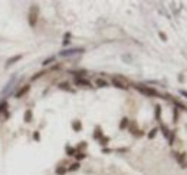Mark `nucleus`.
<instances>
[{
	"mask_svg": "<svg viewBox=\"0 0 187 175\" xmlns=\"http://www.w3.org/2000/svg\"><path fill=\"white\" fill-rule=\"evenodd\" d=\"M158 36H160V38H161V39H163L164 42H167V36H166V35H164L163 32H160V33H158Z\"/></svg>",
	"mask_w": 187,
	"mask_h": 175,
	"instance_id": "b1692460",
	"label": "nucleus"
},
{
	"mask_svg": "<svg viewBox=\"0 0 187 175\" xmlns=\"http://www.w3.org/2000/svg\"><path fill=\"white\" fill-rule=\"evenodd\" d=\"M6 108H7V102H1V103H0V113H1L3 111H6Z\"/></svg>",
	"mask_w": 187,
	"mask_h": 175,
	"instance_id": "4be33fe9",
	"label": "nucleus"
},
{
	"mask_svg": "<svg viewBox=\"0 0 187 175\" xmlns=\"http://www.w3.org/2000/svg\"><path fill=\"white\" fill-rule=\"evenodd\" d=\"M179 119V113H177V109H174V122H177Z\"/></svg>",
	"mask_w": 187,
	"mask_h": 175,
	"instance_id": "a878e982",
	"label": "nucleus"
},
{
	"mask_svg": "<svg viewBox=\"0 0 187 175\" xmlns=\"http://www.w3.org/2000/svg\"><path fill=\"white\" fill-rule=\"evenodd\" d=\"M141 93H144V95H148V96H160V93L155 90V89H152V88H147V86H141V85H138V86H135Z\"/></svg>",
	"mask_w": 187,
	"mask_h": 175,
	"instance_id": "f03ea898",
	"label": "nucleus"
},
{
	"mask_svg": "<svg viewBox=\"0 0 187 175\" xmlns=\"http://www.w3.org/2000/svg\"><path fill=\"white\" fill-rule=\"evenodd\" d=\"M59 88L63 89V90H69V83L68 82H62V83H59Z\"/></svg>",
	"mask_w": 187,
	"mask_h": 175,
	"instance_id": "6ab92c4d",
	"label": "nucleus"
},
{
	"mask_svg": "<svg viewBox=\"0 0 187 175\" xmlns=\"http://www.w3.org/2000/svg\"><path fill=\"white\" fill-rule=\"evenodd\" d=\"M66 154H68V155H75V154H76V149H75V148H71V146H66Z\"/></svg>",
	"mask_w": 187,
	"mask_h": 175,
	"instance_id": "a211bd4d",
	"label": "nucleus"
},
{
	"mask_svg": "<svg viewBox=\"0 0 187 175\" xmlns=\"http://www.w3.org/2000/svg\"><path fill=\"white\" fill-rule=\"evenodd\" d=\"M37 19H39V9L37 6H32L30 10H29V16H28V20H29V25L32 27H35L37 23Z\"/></svg>",
	"mask_w": 187,
	"mask_h": 175,
	"instance_id": "f257e3e1",
	"label": "nucleus"
},
{
	"mask_svg": "<svg viewBox=\"0 0 187 175\" xmlns=\"http://www.w3.org/2000/svg\"><path fill=\"white\" fill-rule=\"evenodd\" d=\"M72 128H74V131L79 132L82 129V124H81L79 121H74V122H72Z\"/></svg>",
	"mask_w": 187,
	"mask_h": 175,
	"instance_id": "9d476101",
	"label": "nucleus"
},
{
	"mask_svg": "<svg viewBox=\"0 0 187 175\" xmlns=\"http://www.w3.org/2000/svg\"><path fill=\"white\" fill-rule=\"evenodd\" d=\"M128 124H130L128 119H127V118H122L121 122H119V129H125V128L128 126Z\"/></svg>",
	"mask_w": 187,
	"mask_h": 175,
	"instance_id": "9b49d317",
	"label": "nucleus"
},
{
	"mask_svg": "<svg viewBox=\"0 0 187 175\" xmlns=\"http://www.w3.org/2000/svg\"><path fill=\"white\" fill-rule=\"evenodd\" d=\"M75 83L79 85V86L91 88V82H89V81H85V79H82V78H76V79H75Z\"/></svg>",
	"mask_w": 187,
	"mask_h": 175,
	"instance_id": "0eeeda50",
	"label": "nucleus"
},
{
	"mask_svg": "<svg viewBox=\"0 0 187 175\" xmlns=\"http://www.w3.org/2000/svg\"><path fill=\"white\" fill-rule=\"evenodd\" d=\"M180 93H181L183 96H186V98H187V92H186V90H180Z\"/></svg>",
	"mask_w": 187,
	"mask_h": 175,
	"instance_id": "bb28decb",
	"label": "nucleus"
},
{
	"mask_svg": "<svg viewBox=\"0 0 187 175\" xmlns=\"http://www.w3.org/2000/svg\"><path fill=\"white\" fill-rule=\"evenodd\" d=\"M22 59V55H16V56H12L10 59H7V62H6V68H10L13 63H16V62H19Z\"/></svg>",
	"mask_w": 187,
	"mask_h": 175,
	"instance_id": "20e7f679",
	"label": "nucleus"
},
{
	"mask_svg": "<svg viewBox=\"0 0 187 175\" xmlns=\"http://www.w3.org/2000/svg\"><path fill=\"white\" fill-rule=\"evenodd\" d=\"M29 90H30V85H25V86L22 88L19 92H16V98H17V99H20V98H22V96H25Z\"/></svg>",
	"mask_w": 187,
	"mask_h": 175,
	"instance_id": "39448f33",
	"label": "nucleus"
},
{
	"mask_svg": "<svg viewBox=\"0 0 187 175\" xmlns=\"http://www.w3.org/2000/svg\"><path fill=\"white\" fill-rule=\"evenodd\" d=\"M160 116H161V106L160 105H155V118L160 119Z\"/></svg>",
	"mask_w": 187,
	"mask_h": 175,
	"instance_id": "f3484780",
	"label": "nucleus"
},
{
	"mask_svg": "<svg viewBox=\"0 0 187 175\" xmlns=\"http://www.w3.org/2000/svg\"><path fill=\"white\" fill-rule=\"evenodd\" d=\"M42 75H45V72H39V73H36V75H35V76L32 78V81H36V79H39V78H40Z\"/></svg>",
	"mask_w": 187,
	"mask_h": 175,
	"instance_id": "5701e85b",
	"label": "nucleus"
},
{
	"mask_svg": "<svg viewBox=\"0 0 187 175\" xmlns=\"http://www.w3.org/2000/svg\"><path fill=\"white\" fill-rule=\"evenodd\" d=\"M69 38H71V35H69V33H66V38H65V40L62 42L63 46H68V44H69Z\"/></svg>",
	"mask_w": 187,
	"mask_h": 175,
	"instance_id": "412c9836",
	"label": "nucleus"
},
{
	"mask_svg": "<svg viewBox=\"0 0 187 175\" xmlns=\"http://www.w3.org/2000/svg\"><path fill=\"white\" fill-rule=\"evenodd\" d=\"M108 141H110V138H101V144H102V145L108 144Z\"/></svg>",
	"mask_w": 187,
	"mask_h": 175,
	"instance_id": "393cba45",
	"label": "nucleus"
},
{
	"mask_svg": "<svg viewBox=\"0 0 187 175\" xmlns=\"http://www.w3.org/2000/svg\"><path fill=\"white\" fill-rule=\"evenodd\" d=\"M35 139L39 141V132H35Z\"/></svg>",
	"mask_w": 187,
	"mask_h": 175,
	"instance_id": "cd10ccee",
	"label": "nucleus"
},
{
	"mask_svg": "<svg viewBox=\"0 0 187 175\" xmlns=\"http://www.w3.org/2000/svg\"><path fill=\"white\" fill-rule=\"evenodd\" d=\"M112 85H114L115 88H118V89H128L127 85H125L124 82H121L118 78H112Z\"/></svg>",
	"mask_w": 187,
	"mask_h": 175,
	"instance_id": "423d86ee",
	"label": "nucleus"
},
{
	"mask_svg": "<svg viewBox=\"0 0 187 175\" xmlns=\"http://www.w3.org/2000/svg\"><path fill=\"white\" fill-rule=\"evenodd\" d=\"M52 62H55V56H50V57H48L46 60H43L42 66H48V65H49V63H52Z\"/></svg>",
	"mask_w": 187,
	"mask_h": 175,
	"instance_id": "4468645a",
	"label": "nucleus"
},
{
	"mask_svg": "<svg viewBox=\"0 0 187 175\" xmlns=\"http://www.w3.org/2000/svg\"><path fill=\"white\" fill-rule=\"evenodd\" d=\"M32 118H33V113H32V111H30V109H28V111L25 112V116H23V122L29 124V122L32 121Z\"/></svg>",
	"mask_w": 187,
	"mask_h": 175,
	"instance_id": "6e6552de",
	"label": "nucleus"
},
{
	"mask_svg": "<svg viewBox=\"0 0 187 175\" xmlns=\"http://www.w3.org/2000/svg\"><path fill=\"white\" fill-rule=\"evenodd\" d=\"M82 52H83L82 47H74V49H65V50H62L59 55H61V56H72L75 53H82Z\"/></svg>",
	"mask_w": 187,
	"mask_h": 175,
	"instance_id": "7ed1b4c3",
	"label": "nucleus"
},
{
	"mask_svg": "<svg viewBox=\"0 0 187 175\" xmlns=\"http://www.w3.org/2000/svg\"><path fill=\"white\" fill-rule=\"evenodd\" d=\"M81 168V165H79V162H75V164H72L69 168H68V171H78Z\"/></svg>",
	"mask_w": 187,
	"mask_h": 175,
	"instance_id": "2eb2a0df",
	"label": "nucleus"
},
{
	"mask_svg": "<svg viewBox=\"0 0 187 175\" xmlns=\"http://www.w3.org/2000/svg\"><path fill=\"white\" fill-rule=\"evenodd\" d=\"M94 138H95V139H101V138H102V131H101L99 126L95 128V135H94Z\"/></svg>",
	"mask_w": 187,
	"mask_h": 175,
	"instance_id": "ddd939ff",
	"label": "nucleus"
},
{
	"mask_svg": "<svg viewBox=\"0 0 187 175\" xmlns=\"http://www.w3.org/2000/svg\"><path fill=\"white\" fill-rule=\"evenodd\" d=\"M95 85H97L98 88H107L108 86V82L99 78V79H97V81H95Z\"/></svg>",
	"mask_w": 187,
	"mask_h": 175,
	"instance_id": "1a4fd4ad",
	"label": "nucleus"
},
{
	"mask_svg": "<svg viewBox=\"0 0 187 175\" xmlns=\"http://www.w3.org/2000/svg\"><path fill=\"white\" fill-rule=\"evenodd\" d=\"M56 175H65L68 172V168H65V167H59V168H56Z\"/></svg>",
	"mask_w": 187,
	"mask_h": 175,
	"instance_id": "f8f14e48",
	"label": "nucleus"
},
{
	"mask_svg": "<svg viewBox=\"0 0 187 175\" xmlns=\"http://www.w3.org/2000/svg\"><path fill=\"white\" fill-rule=\"evenodd\" d=\"M157 132H158V128H152V129L148 132V139H152V138L157 135Z\"/></svg>",
	"mask_w": 187,
	"mask_h": 175,
	"instance_id": "dca6fc26",
	"label": "nucleus"
},
{
	"mask_svg": "<svg viewBox=\"0 0 187 175\" xmlns=\"http://www.w3.org/2000/svg\"><path fill=\"white\" fill-rule=\"evenodd\" d=\"M75 158H76L78 161H81V159L86 158V155H85V154H82V152H79V154H76V155H75Z\"/></svg>",
	"mask_w": 187,
	"mask_h": 175,
	"instance_id": "aec40b11",
	"label": "nucleus"
}]
</instances>
